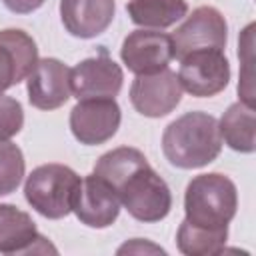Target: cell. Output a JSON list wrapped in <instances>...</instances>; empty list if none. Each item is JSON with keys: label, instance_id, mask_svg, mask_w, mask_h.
<instances>
[{"label": "cell", "instance_id": "ffe728a7", "mask_svg": "<svg viewBox=\"0 0 256 256\" xmlns=\"http://www.w3.org/2000/svg\"><path fill=\"white\" fill-rule=\"evenodd\" d=\"M24 172L26 162L22 150L10 140H0V196L16 192Z\"/></svg>", "mask_w": 256, "mask_h": 256}, {"label": "cell", "instance_id": "cb8c5ba5", "mask_svg": "<svg viewBox=\"0 0 256 256\" xmlns=\"http://www.w3.org/2000/svg\"><path fill=\"white\" fill-rule=\"evenodd\" d=\"M124 252H162V254H166L164 248L148 244V242H142V238H134L132 242H126L124 246L118 248V254H124Z\"/></svg>", "mask_w": 256, "mask_h": 256}, {"label": "cell", "instance_id": "5bb4252c", "mask_svg": "<svg viewBox=\"0 0 256 256\" xmlns=\"http://www.w3.org/2000/svg\"><path fill=\"white\" fill-rule=\"evenodd\" d=\"M56 252L44 238L32 216L14 204H0V254H34Z\"/></svg>", "mask_w": 256, "mask_h": 256}, {"label": "cell", "instance_id": "ac0fdd59", "mask_svg": "<svg viewBox=\"0 0 256 256\" xmlns=\"http://www.w3.org/2000/svg\"><path fill=\"white\" fill-rule=\"evenodd\" d=\"M228 240V228L206 230L200 226H192L182 220L176 232V246L186 256H214L224 252Z\"/></svg>", "mask_w": 256, "mask_h": 256}, {"label": "cell", "instance_id": "52a82bcc", "mask_svg": "<svg viewBox=\"0 0 256 256\" xmlns=\"http://www.w3.org/2000/svg\"><path fill=\"white\" fill-rule=\"evenodd\" d=\"M122 112L114 98L78 100L70 110L72 136L84 146H98L108 142L120 128Z\"/></svg>", "mask_w": 256, "mask_h": 256}, {"label": "cell", "instance_id": "30bf717a", "mask_svg": "<svg viewBox=\"0 0 256 256\" xmlns=\"http://www.w3.org/2000/svg\"><path fill=\"white\" fill-rule=\"evenodd\" d=\"M120 58L130 72L136 76L154 74L168 68L174 58L172 36L158 30H134L130 32L120 48Z\"/></svg>", "mask_w": 256, "mask_h": 256}, {"label": "cell", "instance_id": "7c38bea8", "mask_svg": "<svg viewBox=\"0 0 256 256\" xmlns=\"http://www.w3.org/2000/svg\"><path fill=\"white\" fill-rule=\"evenodd\" d=\"M28 100L38 110H56L70 98V68L58 58H38L26 78Z\"/></svg>", "mask_w": 256, "mask_h": 256}, {"label": "cell", "instance_id": "7402d4cb", "mask_svg": "<svg viewBox=\"0 0 256 256\" xmlns=\"http://www.w3.org/2000/svg\"><path fill=\"white\" fill-rule=\"evenodd\" d=\"M24 126V110L22 104L12 98L0 94V140H10Z\"/></svg>", "mask_w": 256, "mask_h": 256}, {"label": "cell", "instance_id": "8992f818", "mask_svg": "<svg viewBox=\"0 0 256 256\" xmlns=\"http://www.w3.org/2000/svg\"><path fill=\"white\" fill-rule=\"evenodd\" d=\"M228 40V24L214 6H198L172 34L174 58H184L196 50H224Z\"/></svg>", "mask_w": 256, "mask_h": 256}, {"label": "cell", "instance_id": "e0dca14e", "mask_svg": "<svg viewBox=\"0 0 256 256\" xmlns=\"http://www.w3.org/2000/svg\"><path fill=\"white\" fill-rule=\"evenodd\" d=\"M126 12L136 26L168 28L188 14L186 0H130Z\"/></svg>", "mask_w": 256, "mask_h": 256}, {"label": "cell", "instance_id": "8fae6325", "mask_svg": "<svg viewBox=\"0 0 256 256\" xmlns=\"http://www.w3.org/2000/svg\"><path fill=\"white\" fill-rule=\"evenodd\" d=\"M120 206L114 188L92 172L82 178L72 212L88 228H108L116 222Z\"/></svg>", "mask_w": 256, "mask_h": 256}, {"label": "cell", "instance_id": "603a6c76", "mask_svg": "<svg viewBox=\"0 0 256 256\" xmlns=\"http://www.w3.org/2000/svg\"><path fill=\"white\" fill-rule=\"evenodd\" d=\"M46 0H2V4L14 14H30L38 10Z\"/></svg>", "mask_w": 256, "mask_h": 256}, {"label": "cell", "instance_id": "277c9868", "mask_svg": "<svg viewBox=\"0 0 256 256\" xmlns=\"http://www.w3.org/2000/svg\"><path fill=\"white\" fill-rule=\"evenodd\" d=\"M120 204L140 222H160L170 214L172 192L166 180L146 162L114 186Z\"/></svg>", "mask_w": 256, "mask_h": 256}, {"label": "cell", "instance_id": "d6986e66", "mask_svg": "<svg viewBox=\"0 0 256 256\" xmlns=\"http://www.w3.org/2000/svg\"><path fill=\"white\" fill-rule=\"evenodd\" d=\"M146 156L138 150V148H132V146H120V148H114L106 154H102L96 164H94V174L100 176L104 182H108L112 188L122 182L132 170H136L138 166L146 164Z\"/></svg>", "mask_w": 256, "mask_h": 256}, {"label": "cell", "instance_id": "2e32d148", "mask_svg": "<svg viewBox=\"0 0 256 256\" xmlns=\"http://www.w3.org/2000/svg\"><path fill=\"white\" fill-rule=\"evenodd\" d=\"M222 142L242 154L256 150V112L244 102H234L226 108L218 122Z\"/></svg>", "mask_w": 256, "mask_h": 256}, {"label": "cell", "instance_id": "7a4b0ae2", "mask_svg": "<svg viewBox=\"0 0 256 256\" xmlns=\"http://www.w3.org/2000/svg\"><path fill=\"white\" fill-rule=\"evenodd\" d=\"M238 190L236 184L220 174L208 172L194 176L184 192V214L186 222L206 230L228 228L236 216Z\"/></svg>", "mask_w": 256, "mask_h": 256}, {"label": "cell", "instance_id": "3957f363", "mask_svg": "<svg viewBox=\"0 0 256 256\" xmlns=\"http://www.w3.org/2000/svg\"><path fill=\"white\" fill-rule=\"evenodd\" d=\"M80 182L82 178L66 164H42L28 174L24 196L40 216L60 220L72 212Z\"/></svg>", "mask_w": 256, "mask_h": 256}, {"label": "cell", "instance_id": "44dd1931", "mask_svg": "<svg viewBox=\"0 0 256 256\" xmlns=\"http://www.w3.org/2000/svg\"><path fill=\"white\" fill-rule=\"evenodd\" d=\"M252 30L254 24H248L242 32L240 38V50H238V58L242 60L244 72L240 74V82H238V94L242 96L240 102L248 104L254 108V82H252Z\"/></svg>", "mask_w": 256, "mask_h": 256}, {"label": "cell", "instance_id": "9c48e42d", "mask_svg": "<svg viewBox=\"0 0 256 256\" xmlns=\"http://www.w3.org/2000/svg\"><path fill=\"white\" fill-rule=\"evenodd\" d=\"M124 84V72L104 50L70 70V92L78 100L116 98Z\"/></svg>", "mask_w": 256, "mask_h": 256}, {"label": "cell", "instance_id": "9a60e30c", "mask_svg": "<svg viewBox=\"0 0 256 256\" xmlns=\"http://www.w3.org/2000/svg\"><path fill=\"white\" fill-rule=\"evenodd\" d=\"M116 0H60V18L68 34L90 40L114 20Z\"/></svg>", "mask_w": 256, "mask_h": 256}, {"label": "cell", "instance_id": "6da1fadb", "mask_svg": "<svg viewBox=\"0 0 256 256\" xmlns=\"http://www.w3.org/2000/svg\"><path fill=\"white\" fill-rule=\"evenodd\" d=\"M220 150L222 136L218 120L208 112H186L164 128L162 152L176 168H202L214 162Z\"/></svg>", "mask_w": 256, "mask_h": 256}, {"label": "cell", "instance_id": "5b68a950", "mask_svg": "<svg viewBox=\"0 0 256 256\" xmlns=\"http://www.w3.org/2000/svg\"><path fill=\"white\" fill-rule=\"evenodd\" d=\"M178 82L182 90L196 98H210L220 94L230 82V62L224 50H196L180 58Z\"/></svg>", "mask_w": 256, "mask_h": 256}, {"label": "cell", "instance_id": "4fadbf2b", "mask_svg": "<svg viewBox=\"0 0 256 256\" xmlns=\"http://www.w3.org/2000/svg\"><path fill=\"white\" fill-rule=\"evenodd\" d=\"M38 62L34 38L20 28L0 30V94L28 78Z\"/></svg>", "mask_w": 256, "mask_h": 256}, {"label": "cell", "instance_id": "ba28073f", "mask_svg": "<svg viewBox=\"0 0 256 256\" xmlns=\"http://www.w3.org/2000/svg\"><path fill=\"white\" fill-rule=\"evenodd\" d=\"M182 100V86L176 72L164 68L154 74H142L132 80L130 102L134 110L146 118H162L170 114Z\"/></svg>", "mask_w": 256, "mask_h": 256}]
</instances>
